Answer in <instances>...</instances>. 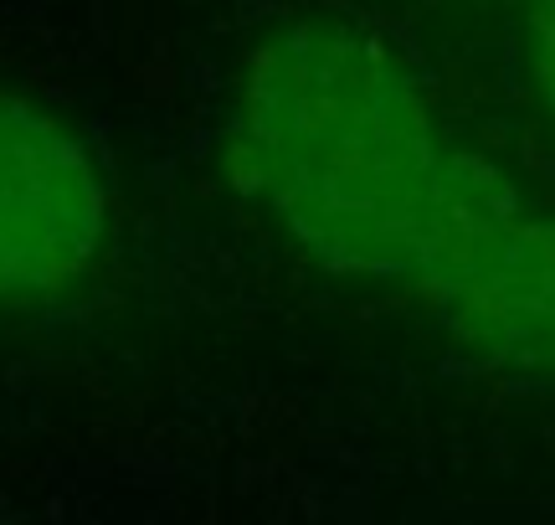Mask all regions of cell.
<instances>
[{"label": "cell", "instance_id": "3957f363", "mask_svg": "<svg viewBox=\"0 0 555 525\" xmlns=\"http://www.w3.org/2000/svg\"><path fill=\"white\" fill-rule=\"evenodd\" d=\"M519 62H525L530 93L555 119V0H530L525 5V21H519Z\"/></svg>", "mask_w": 555, "mask_h": 525}, {"label": "cell", "instance_id": "6da1fadb", "mask_svg": "<svg viewBox=\"0 0 555 525\" xmlns=\"http://www.w3.org/2000/svg\"><path fill=\"white\" fill-rule=\"evenodd\" d=\"M227 170L314 268L412 299L489 371L555 382V206L463 140L380 31L294 16L258 37Z\"/></svg>", "mask_w": 555, "mask_h": 525}, {"label": "cell", "instance_id": "7a4b0ae2", "mask_svg": "<svg viewBox=\"0 0 555 525\" xmlns=\"http://www.w3.org/2000/svg\"><path fill=\"white\" fill-rule=\"evenodd\" d=\"M114 232L99 150L57 108L0 88V309L73 294Z\"/></svg>", "mask_w": 555, "mask_h": 525}]
</instances>
